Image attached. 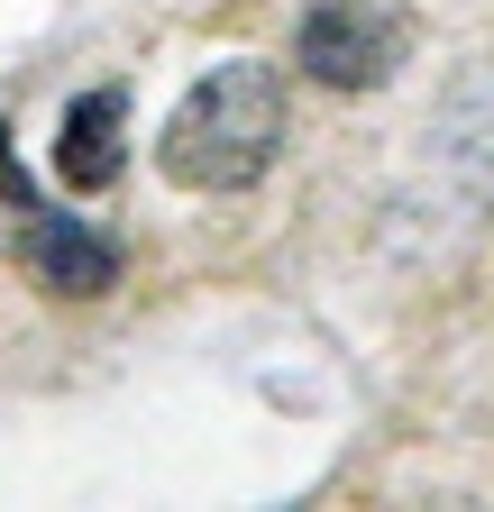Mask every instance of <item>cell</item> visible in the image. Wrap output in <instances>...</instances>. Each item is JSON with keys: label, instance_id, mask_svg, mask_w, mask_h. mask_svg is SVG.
Segmentation results:
<instances>
[{"label": "cell", "instance_id": "1", "mask_svg": "<svg viewBox=\"0 0 494 512\" xmlns=\"http://www.w3.org/2000/svg\"><path fill=\"white\" fill-rule=\"evenodd\" d=\"M275 147H284V83L266 64H247V55L211 64V74L174 101L165 138H156V156H165V174L183 192H247L275 165Z\"/></svg>", "mask_w": 494, "mask_h": 512}, {"label": "cell", "instance_id": "2", "mask_svg": "<svg viewBox=\"0 0 494 512\" xmlns=\"http://www.w3.org/2000/svg\"><path fill=\"white\" fill-rule=\"evenodd\" d=\"M403 10L394 0H312L293 28V55H302V74L330 83V92H366V83H385L394 64H403Z\"/></svg>", "mask_w": 494, "mask_h": 512}, {"label": "cell", "instance_id": "3", "mask_svg": "<svg viewBox=\"0 0 494 512\" xmlns=\"http://www.w3.org/2000/svg\"><path fill=\"white\" fill-rule=\"evenodd\" d=\"M10 192H19V183H10ZM19 238H28V256H37V284L74 293V302L110 293V275H119V247H110L101 229H83L74 211L37 202V192H19Z\"/></svg>", "mask_w": 494, "mask_h": 512}, {"label": "cell", "instance_id": "4", "mask_svg": "<svg viewBox=\"0 0 494 512\" xmlns=\"http://www.w3.org/2000/svg\"><path fill=\"white\" fill-rule=\"evenodd\" d=\"M119 165H129V92L101 83L65 110V138H55V174H65L74 192H110Z\"/></svg>", "mask_w": 494, "mask_h": 512}, {"label": "cell", "instance_id": "5", "mask_svg": "<svg viewBox=\"0 0 494 512\" xmlns=\"http://www.w3.org/2000/svg\"><path fill=\"white\" fill-rule=\"evenodd\" d=\"M430 138H440V165H449L467 192H485V202H494V64H476L467 83H449Z\"/></svg>", "mask_w": 494, "mask_h": 512}]
</instances>
